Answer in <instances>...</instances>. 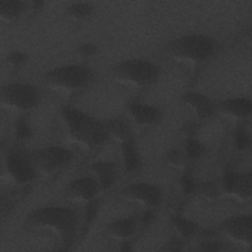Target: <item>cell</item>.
<instances>
[{
	"mask_svg": "<svg viewBox=\"0 0 252 252\" xmlns=\"http://www.w3.org/2000/svg\"><path fill=\"white\" fill-rule=\"evenodd\" d=\"M79 213L70 206L45 205L32 210L24 219L25 231L52 239L63 249L70 248L79 229Z\"/></svg>",
	"mask_w": 252,
	"mask_h": 252,
	"instance_id": "6da1fadb",
	"label": "cell"
},
{
	"mask_svg": "<svg viewBox=\"0 0 252 252\" xmlns=\"http://www.w3.org/2000/svg\"><path fill=\"white\" fill-rule=\"evenodd\" d=\"M218 47V40L214 36L203 32H189L172 38L167 43L166 50L177 61L201 64L211 59Z\"/></svg>",
	"mask_w": 252,
	"mask_h": 252,
	"instance_id": "7a4b0ae2",
	"label": "cell"
},
{
	"mask_svg": "<svg viewBox=\"0 0 252 252\" xmlns=\"http://www.w3.org/2000/svg\"><path fill=\"white\" fill-rule=\"evenodd\" d=\"M62 116L71 136L88 148L103 144L110 135L106 124L84 110L66 107L62 111Z\"/></svg>",
	"mask_w": 252,
	"mask_h": 252,
	"instance_id": "3957f363",
	"label": "cell"
},
{
	"mask_svg": "<svg viewBox=\"0 0 252 252\" xmlns=\"http://www.w3.org/2000/svg\"><path fill=\"white\" fill-rule=\"evenodd\" d=\"M159 67L149 59L129 57L116 61L110 69L111 77L121 85L132 88H146L159 77Z\"/></svg>",
	"mask_w": 252,
	"mask_h": 252,
	"instance_id": "277c9868",
	"label": "cell"
},
{
	"mask_svg": "<svg viewBox=\"0 0 252 252\" xmlns=\"http://www.w3.org/2000/svg\"><path fill=\"white\" fill-rule=\"evenodd\" d=\"M94 76V69L90 66L81 63H69L46 70L42 76V82L54 91L75 93L88 87Z\"/></svg>",
	"mask_w": 252,
	"mask_h": 252,
	"instance_id": "5b68a950",
	"label": "cell"
},
{
	"mask_svg": "<svg viewBox=\"0 0 252 252\" xmlns=\"http://www.w3.org/2000/svg\"><path fill=\"white\" fill-rule=\"evenodd\" d=\"M1 101L7 108L28 112L39 104L40 93L35 86L29 83H7L1 88Z\"/></svg>",
	"mask_w": 252,
	"mask_h": 252,
	"instance_id": "8992f818",
	"label": "cell"
},
{
	"mask_svg": "<svg viewBox=\"0 0 252 252\" xmlns=\"http://www.w3.org/2000/svg\"><path fill=\"white\" fill-rule=\"evenodd\" d=\"M37 171L52 173L68 166L73 158V152L64 146L51 145L35 149L30 153Z\"/></svg>",
	"mask_w": 252,
	"mask_h": 252,
	"instance_id": "52a82bcc",
	"label": "cell"
},
{
	"mask_svg": "<svg viewBox=\"0 0 252 252\" xmlns=\"http://www.w3.org/2000/svg\"><path fill=\"white\" fill-rule=\"evenodd\" d=\"M119 196L125 201L138 205L145 211H153L162 203L161 189L151 182L134 181L121 187Z\"/></svg>",
	"mask_w": 252,
	"mask_h": 252,
	"instance_id": "ba28073f",
	"label": "cell"
},
{
	"mask_svg": "<svg viewBox=\"0 0 252 252\" xmlns=\"http://www.w3.org/2000/svg\"><path fill=\"white\" fill-rule=\"evenodd\" d=\"M5 164L9 175L20 184H27L33 181L38 173L30 154H27L18 147L8 151Z\"/></svg>",
	"mask_w": 252,
	"mask_h": 252,
	"instance_id": "9c48e42d",
	"label": "cell"
},
{
	"mask_svg": "<svg viewBox=\"0 0 252 252\" xmlns=\"http://www.w3.org/2000/svg\"><path fill=\"white\" fill-rule=\"evenodd\" d=\"M220 231L232 242L251 246L252 217L246 214H235L227 217L220 223Z\"/></svg>",
	"mask_w": 252,
	"mask_h": 252,
	"instance_id": "30bf717a",
	"label": "cell"
},
{
	"mask_svg": "<svg viewBox=\"0 0 252 252\" xmlns=\"http://www.w3.org/2000/svg\"><path fill=\"white\" fill-rule=\"evenodd\" d=\"M100 189L94 175H84L70 180L64 188V195L71 202L90 204L94 201Z\"/></svg>",
	"mask_w": 252,
	"mask_h": 252,
	"instance_id": "8fae6325",
	"label": "cell"
},
{
	"mask_svg": "<svg viewBox=\"0 0 252 252\" xmlns=\"http://www.w3.org/2000/svg\"><path fill=\"white\" fill-rule=\"evenodd\" d=\"M215 108L225 116L236 119H246L251 115L252 101L248 97L232 96L219 101L215 104Z\"/></svg>",
	"mask_w": 252,
	"mask_h": 252,
	"instance_id": "7c38bea8",
	"label": "cell"
},
{
	"mask_svg": "<svg viewBox=\"0 0 252 252\" xmlns=\"http://www.w3.org/2000/svg\"><path fill=\"white\" fill-rule=\"evenodd\" d=\"M139 225V220L134 217H124L109 221L105 226L106 234L118 241H127L135 235Z\"/></svg>",
	"mask_w": 252,
	"mask_h": 252,
	"instance_id": "4fadbf2b",
	"label": "cell"
},
{
	"mask_svg": "<svg viewBox=\"0 0 252 252\" xmlns=\"http://www.w3.org/2000/svg\"><path fill=\"white\" fill-rule=\"evenodd\" d=\"M129 112L135 123L141 126H151L161 117V111L157 105L142 101L133 102L129 107Z\"/></svg>",
	"mask_w": 252,
	"mask_h": 252,
	"instance_id": "5bb4252c",
	"label": "cell"
},
{
	"mask_svg": "<svg viewBox=\"0 0 252 252\" xmlns=\"http://www.w3.org/2000/svg\"><path fill=\"white\" fill-rule=\"evenodd\" d=\"M184 103L200 118H208L215 111V103L204 94L190 91L183 94Z\"/></svg>",
	"mask_w": 252,
	"mask_h": 252,
	"instance_id": "9a60e30c",
	"label": "cell"
},
{
	"mask_svg": "<svg viewBox=\"0 0 252 252\" xmlns=\"http://www.w3.org/2000/svg\"><path fill=\"white\" fill-rule=\"evenodd\" d=\"M91 167L101 189L106 190L112 187L117 176L116 165L112 161H96Z\"/></svg>",
	"mask_w": 252,
	"mask_h": 252,
	"instance_id": "2e32d148",
	"label": "cell"
},
{
	"mask_svg": "<svg viewBox=\"0 0 252 252\" xmlns=\"http://www.w3.org/2000/svg\"><path fill=\"white\" fill-rule=\"evenodd\" d=\"M27 9V3L20 0H1L0 16L4 21L11 22L20 18Z\"/></svg>",
	"mask_w": 252,
	"mask_h": 252,
	"instance_id": "e0dca14e",
	"label": "cell"
},
{
	"mask_svg": "<svg viewBox=\"0 0 252 252\" xmlns=\"http://www.w3.org/2000/svg\"><path fill=\"white\" fill-rule=\"evenodd\" d=\"M122 156L125 168L128 171L136 170L141 163V158L133 140L129 137L122 141Z\"/></svg>",
	"mask_w": 252,
	"mask_h": 252,
	"instance_id": "ac0fdd59",
	"label": "cell"
},
{
	"mask_svg": "<svg viewBox=\"0 0 252 252\" xmlns=\"http://www.w3.org/2000/svg\"><path fill=\"white\" fill-rule=\"evenodd\" d=\"M251 173L235 172L232 186L228 192L240 198H249L251 195Z\"/></svg>",
	"mask_w": 252,
	"mask_h": 252,
	"instance_id": "d6986e66",
	"label": "cell"
},
{
	"mask_svg": "<svg viewBox=\"0 0 252 252\" xmlns=\"http://www.w3.org/2000/svg\"><path fill=\"white\" fill-rule=\"evenodd\" d=\"M68 14L76 20H84L92 15L94 6L88 2H74L67 8Z\"/></svg>",
	"mask_w": 252,
	"mask_h": 252,
	"instance_id": "ffe728a7",
	"label": "cell"
},
{
	"mask_svg": "<svg viewBox=\"0 0 252 252\" xmlns=\"http://www.w3.org/2000/svg\"><path fill=\"white\" fill-rule=\"evenodd\" d=\"M172 224L182 236L191 235L198 229V224L196 222L187 218L179 216L172 219Z\"/></svg>",
	"mask_w": 252,
	"mask_h": 252,
	"instance_id": "44dd1931",
	"label": "cell"
},
{
	"mask_svg": "<svg viewBox=\"0 0 252 252\" xmlns=\"http://www.w3.org/2000/svg\"><path fill=\"white\" fill-rule=\"evenodd\" d=\"M107 127L109 130V134L118 137L119 139H121V141L129 138V129L124 120L116 119L112 121L109 125H107Z\"/></svg>",
	"mask_w": 252,
	"mask_h": 252,
	"instance_id": "7402d4cb",
	"label": "cell"
},
{
	"mask_svg": "<svg viewBox=\"0 0 252 252\" xmlns=\"http://www.w3.org/2000/svg\"><path fill=\"white\" fill-rule=\"evenodd\" d=\"M229 245L226 242H222L217 239H210V240H206L202 243L199 244L198 247H196V250L199 251H228Z\"/></svg>",
	"mask_w": 252,
	"mask_h": 252,
	"instance_id": "603a6c76",
	"label": "cell"
},
{
	"mask_svg": "<svg viewBox=\"0 0 252 252\" xmlns=\"http://www.w3.org/2000/svg\"><path fill=\"white\" fill-rule=\"evenodd\" d=\"M185 151L190 158H199L204 152V146L197 140L189 139L186 143Z\"/></svg>",
	"mask_w": 252,
	"mask_h": 252,
	"instance_id": "cb8c5ba5",
	"label": "cell"
},
{
	"mask_svg": "<svg viewBox=\"0 0 252 252\" xmlns=\"http://www.w3.org/2000/svg\"><path fill=\"white\" fill-rule=\"evenodd\" d=\"M250 136L249 134L243 130V129H239L236 131L235 133V145L238 149L242 150V149H246L249 147L250 145Z\"/></svg>",
	"mask_w": 252,
	"mask_h": 252,
	"instance_id": "d4e9b609",
	"label": "cell"
},
{
	"mask_svg": "<svg viewBox=\"0 0 252 252\" xmlns=\"http://www.w3.org/2000/svg\"><path fill=\"white\" fill-rule=\"evenodd\" d=\"M7 59L10 62V64H12L14 66H20L26 62L27 55L21 51H13L12 53H10L8 55Z\"/></svg>",
	"mask_w": 252,
	"mask_h": 252,
	"instance_id": "484cf974",
	"label": "cell"
},
{
	"mask_svg": "<svg viewBox=\"0 0 252 252\" xmlns=\"http://www.w3.org/2000/svg\"><path fill=\"white\" fill-rule=\"evenodd\" d=\"M78 51L79 53L84 56V57H92L94 56L96 51H97V46L93 44V43H90V42H87V43H83L81 44L79 47H78Z\"/></svg>",
	"mask_w": 252,
	"mask_h": 252,
	"instance_id": "4316f807",
	"label": "cell"
},
{
	"mask_svg": "<svg viewBox=\"0 0 252 252\" xmlns=\"http://www.w3.org/2000/svg\"><path fill=\"white\" fill-rule=\"evenodd\" d=\"M181 184H182L183 191L187 194L192 193L196 188L195 180L190 175H184L181 180Z\"/></svg>",
	"mask_w": 252,
	"mask_h": 252,
	"instance_id": "83f0119b",
	"label": "cell"
},
{
	"mask_svg": "<svg viewBox=\"0 0 252 252\" xmlns=\"http://www.w3.org/2000/svg\"><path fill=\"white\" fill-rule=\"evenodd\" d=\"M30 135V129L29 125L26 123V121H22L18 125V136L20 138H26Z\"/></svg>",
	"mask_w": 252,
	"mask_h": 252,
	"instance_id": "f1b7e54d",
	"label": "cell"
}]
</instances>
